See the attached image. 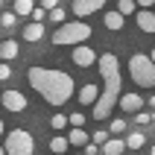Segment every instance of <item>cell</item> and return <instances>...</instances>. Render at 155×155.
I'll return each mask as SVG.
<instances>
[{
    "label": "cell",
    "instance_id": "obj_5",
    "mask_svg": "<svg viewBox=\"0 0 155 155\" xmlns=\"http://www.w3.org/2000/svg\"><path fill=\"white\" fill-rule=\"evenodd\" d=\"M3 147H6V155H35V140L26 129H12Z\"/></svg>",
    "mask_w": 155,
    "mask_h": 155
},
{
    "label": "cell",
    "instance_id": "obj_18",
    "mask_svg": "<svg viewBox=\"0 0 155 155\" xmlns=\"http://www.w3.org/2000/svg\"><path fill=\"white\" fill-rule=\"evenodd\" d=\"M68 149H70V140L64 138V135H56V138L50 140V152L53 155H64Z\"/></svg>",
    "mask_w": 155,
    "mask_h": 155
},
{
    "label": "cell",
    "instance_id": "obj_3",
    "mask_svg": "<svg viewBox=\"0 0 155 155\" xmlns=\"http://www.w3.org/2000/svg\"><path fill=\"white\" fill-rule=\"evenodd\" d=\"M91 35H94V29L88 24H82V21H64L53 32V44L56 47H76V44H85Z\"/></svg>",
    "mask_w": 155,
    "mask_h": 155
},
{
    "label": "cell",
    "instance_id": "obj_24",
    "mask_svg": "<svg viewBox=\"0 0 155 155\" xmlns=\"http://www.w3.org/2000/svg\"><path fill=\"white\" fill-rule=\"evenodd\" d=\"M135 123L138 126H149V123H155V117H152V111H138L135 114Z\"/></svg>",
    "mask_w": 155,
    "mask_h": 155
},
{
    "label": "cell",
    "instance_id": "obj_15",
    "mask_svg": "<svg viewBox=\"0 0 155 155\" xmlns=\"http://www.w3.org/2000/svg\"><path fill=\"white\" fill-rule=\"evenodd\" d=\"M123 18H126V15H120V12L114 9V12H105L103 24H105V29H111V32H120V29H123Z\"/></svg>",
    "mask_w": 155,
    "mask_h": 155
},
{
    "label": "cell",
    "instance_id": "obj_32",
    "mask_svg": "<svg viewBox=\"0 0 155 155\" xmlns=\"http://www.w3.org/2000/svg\"><path fill=\"white\" fill-rule=\"evenodd\" d=\"M138 6H140V9H152L155 0H138Z\"/></svg>",
    "mask_w": 155,
    "mask_h": 155
},
{
    "label": "cell",
    "instance_id": "obj_16",
    "mask_svg": "<svg viewBox=\"0 0 155 155\" xmlns=\"http://www.w3.org/2000/svg\"><path fill=\"white\" fill-rule=\"evenodd\" d=\"M126 149H129V147H126V140H105V143H103V155H123V152H126Z\"/></svg>",
    "mask_w": 155,
    "mask_h": 155
},
{
    "label": "cell",
    "instance_id": "obj_25",
    "mask_svg": "<svg viewBox=\"0 0 155 155\" xmlns=\"http://www.w3.org/2000/svg\"><path fill=\"white\" fill-rule=\"evenodd\" d=\"M123 132H126V120H123V117L111 120V135H123Z\"/></svg>",
    "mask_w": 155,
    "mask_h": 155
},
{
    "label": "cell",
    "instance_id": "obj_37",
    "mask_svg": "<svg viewBox=\"0 0 155 155\" xmlns=\"http://www.w3.org/2000/svg\"><path fill=\"white\" fill-rule=\"evenodd\" d=\"M149 155H155V147H152V149H149Z\"/></svg>",
    "mask_w": 155,
    "mask_h": 155
},
{
    "label": "cell",
    "instance_id": "obj_9",
    "mask_svg": "<svg viewBox=\"0 0 155 155\" xmlns=\"http://www.w3.org/2000/svg\"><path fill=\"white\" fill-rule=\"evenodd\" d=\"M79 105L85 108V105H91L94 108L97 105V100H100V85H94V82H88V85H82V91H79Z\"/></svg>",
    "mask_w": 155,
    "mask_h": 155
},
{
    "label": "cell",
    "instance_id": "obj_2",
    "mask_svg": "<svg viewBox=\"0 0 155 155\" xmlns=\"http://www.w3.org/2000/svg\"><path fill=\"white\" fill-rule=\"evenodd\" d=\"M97 70L103 76V88H100L97 105L91 108V117L94 120H105L114 111V105L120 103V94H123V79H120V61H117V56L114 53H103L97 59Z\"/></svg>",
    "mask_w": 155,
    "mask_h": 155
},
{
    "label": "cell",
    "instance_id": "obj_6",
    "mask_svg": "<svg viewBox=\"0 0 155 155\" xmlns=\"http://www.w3.org/2000/svg\"><path fill=\"white\" fill-rule=\"evenodd\" d=\"M0 105L6 108V111H26V97L21 94V91H15V88H9V91H3L0 94Z\"/></svg>",
    "mask_w": 155,
    "mask_h": 155
},
{
    "label": "cell",
    "instance_id": "obj_26",
    "mask_svg": "<svg viewBox=\"0 0 155 155\" xmlns=\"http://www.w3.org/2000/svg\"><path fill=\"white\" fill-rule=\"evenodd\" d=\"M68 117H70V126L82 129V123H85V114H82V111H73V114H68Z\"/></svg>",
    "mask_w": 155,
    "mask_h": 155
},
{
    "label": "cell",
    "instance_id": "obj_39",
    "mask_svg": "<svg viewBox=\"0 0 155 155\" xmlns=\"http://www.w3.org/2000/svg\"><path fill=\"white\" fill-rule=\"evenodd\" d=\"M0 3H3V0H0Z\"/></svg>",
    "mask_w": 155,
    "mask_h": 155
},
{
    "label": "cell",
    "instance_id": "obj_34",
    "mask_svg": "<svg viewBox=\"0 0 155 155\" xmlns=\"http://www.w3.org/2000/svg\"><path fill=\"white\" fill-rule=\"evenodd\" d=\"M3 132H6V126H3V120H0V135H3Z\"/></svg>",
    "mask_w": 155,
    "mask_h": 155
},
{
    "label": "cell",
    "instance_id": "obj_19",
    "mask_svg": "<svg viewBox=\"0 0 155 155\" xmlns=\"http://www.w3.org/2000/svg\"><path fill=\"white\" fill-rule=\"evenodd\" d=\"M35 9V0H15V15L24 18V15H32Z\"/></svg>",
    "mask_w": 155,
    "mask_h": 155
},
{
    "label": "cell",
    "instance_id": "obj_11",
    "mask_svg": "<svg viewBox=\"0 0 155 155\" xmlns=\"http://www.w3.org/2000/svg\"><path fill=\"white\" fill-rule=\"evenodd\" d=\"M135 21H138L140 32H155V12H152V9H138Z\"/></svg>",
    "mask_w": 155,
    "mask_h": 155
},
{
    "label": "cell",
    "instance_id": "obj_1",
    "mask_svg": "<svg viewBox=\"0 0 155 155\" xmlns=\"http://www.w3.org/2000/svg\"><path fill=\"white\" fill-rule=\"evenodd\" d=\"M26 79H29V85L35 88V94H41L44 103L56 105V108H61L70 97L76 94L73 76H70V73H64V70H53V68L32 64V68L26 70Z\"/></svg>",
    "mask_w": 155,
    "mask_h": 155
},
{
    "label": "cell",
    "instance_id": "obj_28",
    "mask_svg": "<svg viewBox=\"0 0 155 155\" xmlns=\"http://www.w3.org/2000/svg\"><path fill=\"white\" fill-rule=\"evenodd\" d=\"M12 76V68H9V61H0V82H6Z\"/></svg>",
    "mask_w": 155,
    "mask_h": 155
},
{
    "label": "cell",
    "instance_id": "obj_4",
    "mask_svg": "<svg viewBox=\"0 0 155 155\" xmlns=\"http://www.w3.org/2000/svg\"><path fill=\"white\" fill-rule=\"evenodd\" d=\"M129 76L138 88H155V61L147 53H135L129 59Z\"/></svg>",
    "mask_w": 155,
    "mask_h": 155
},
{
    "label": "cell",
    "instance_id": "obj_31",
    "mask_svg": "<svg viewBox=\"0 0 155 155\" xmlns=\"http://www.w3.org/2000/svg\"><path fill=\"white\" fill-rule=\"evenodd\" d=\"M41 6L50 12V9H56V6H59V0H41Z\"/></svg>",
    "mask_w": 155,
    "mask_h": 155
},
{
    "label": "cell",
    "instance_id": "obj_20",
    "mask_svg": "<svg viewBox=\"0 0 155 155\" xmlns=\"http://www.w3.org/2000/svg\"><path fill=\"white\" fill-rule=\"evenodd\" d=\"M50 126H53L56 132H61V129H68V126H70V117H68V114H61V111H56V114L50 117Z\"/></svg>",
    "mask_w": 155,
    "mask_h": 155
},
{
    "label": "cell",
    "instance_id": "obj_29",
    "mask_svg": "<svg viewBox=\"0 0 155 155\" xmlns=\"http://www.w3.org/2000/svg\"><path fill=\"white\" fill-rule=\"evenodd\" d=\"M44 18H47V9H32V21H35V24H44Z\"/></svg>",
    "mask_w": 155,
    "mask_h": 155
},
{
    "label": "cell",
    "instance_id": "obj_12",
    "mask_svg": "<svg viewBox=\"0 0 155 155\" xmlns=\"http://www.w3.org/2000/svg\"><path fill=\"white\" fill-rule=\"evenodd\" d=\"M68 140H70V147H82V149H85L88 143H91V135H88L85 129H76V126H70Z\"/></svg>",
    "mask_w": 155,
    "mask_h": 155
},
{
    "label": "cell",
    "instance_id": "obj_38",
    "mask_svg": "<svg viewBox=\"0 0 155 155\" xmlns=\"http://www.w3.org/2000/svg\"><path fill=\"white\" fill-rule=\"evenodd\" d=\"M73 155H85V152H73Z\"/></svg>",
    "mask_w": 155,
    "mask_h": 155
},
{
    "label": "cell",
    "instance_id": "obj_35",
    "mask_svg": "<svg viewBox=\"0 0 155 155\" xmlns=\"http://www.w3.org/2000/svg\"><path fill=\"white\" fill-rule=\"evenodd\" d=\"M149 59H152V61H155V47H152V53H149Z\"/></svg>",
    "mask_w": 155,
    "mask_h": 155
},
{
    "label": "cell",
    "instance_id": "obj_36",
    "mask_svg": "<svg viewBox=\"0 0 155 155\" xmlns=\"http://www.w3.org/2000/svg\"><path fill=\"white\" fill-rule=\"evenodd\" d=\"M0 155H6V147H0Z\"/></svg>",
    "mask_w": 155,
    "mask_h": 155
},
{
    "label": "cell",
    "instance_id": "obj_21",
    "mask_svg": "<svg viewBox=\"0 0 155 155\" xmlns=\"http://www.w3.org/2000/svg\"><path fill=\"white\" fill-rule=\"evenodd\" d=\"M117 12L120 15H138V0H117Z\"/></svg>",
    "mask_w": 155,
    "mask_h": 155
},
{
    "label": "cell",
    "instance_id": "obj_23",
    "mask_svg": "<svg viewBox=\"0 0 155 155\" xmlns=\"http://www.w3.org/2000/svg\"><path fill=\"white\" fill-rule=\"evenodd\" d=\"M47 18H50L53 24H64V18H68V15H64V9H61V6H56V9L47 12Z\"/></svg>",
    "mask_w": 155,
    "mask_h": 155
},
{
    "label": "cell",
    "instance_id": "obj_33",
    "mask_svg": "<svg viewBox=\"0 0 155 155\" xmlns=\"http://www.w3.org/2000/svg\"><path fill=\"white\" fill-rule=\"evenodd\" d=\"M149 108H155V97H149Z\"/></svg>",
    "mask_w": 155,
    "mask_h": 155
},
{
    "label": "cell",
    "instance_id": "obj_30",
    "mask_svg": "<svg viewBox=\"0 0 155 155\" xmlns=\"http://www.w3.org/2000/svg\"><path fill=\"white\" fill-rule=\"evenodd\" d=\"M100 152H103V147H100V143H94V140L85 147V155H100Z\"/></svg>",
    "mask_w": 155,
    "mask_h": 155
},
{
    "label": "cell",
    "instance_id": "obj_14",
    "mask_svg": "<svg viewBox=\"0 0 155 155\" xmlns=\"http://www.w3.org/2000/svg\"><path fill=\"white\" fill-rule=\"evenodd\" d=\"M44 38V24H26L24 26V41H29V44H35V41H41Z\"/></svg>",
    "mask_w": 155,
    "mask_h": 155
},
{
    "label": "cell",
    "instance_id": "obj_10",
    "mask_svg": "<svg viewBox=\"0 0 155 155\" xmlns=\"http://www.w3.org/2000/svg\"><path fill=\"white\" fill-rule=\"evenodd\" d=\"M126 114H138L143 108V97L140 94H120V103H117Z\"/></svg>",
    "mask_w": 155,
    "mask_h": 155
},
{
    "label": "cell",
    "instance_id": "obj_13",
    "mask_svg": "<svg viewBox=\"0 0 155 155\" xmlns=\"http://www.w3.org/2000/svg\"><path fill=\"white\" fill-rule=\"evenodd\" d=\"M18 50H21V47H18L15 38H6V41H0V61H12V59L18 56Z\"/></svg>",
    "mask_w": 155,
    "mask_h": 155
},
{
    "label": "cell",
    "instance_id": "obj_17",
    "mask_svg": "<svg viewBox=\"0 0 155 155\" xmlns=\"http://www.w3.org/2000/svg\"><path fill=\"white\" fill-rule=\"evenodd\" d=\"M123 140H126V147H129V149H143V143H147V135L135 129V132H129Z\"/></svg>",
    "mask_w": 155,
    "mask_h": 155
},
{
    "label": "cell",
    "instance_id": "obj_8",
    "mask_svg": "<svg viewBox=\"0 0 155 155\" xmlns=\"http://www.w3.org/2000/svg\"><path fill=\"white\" fill-rule=\"evenodd\" d=\"M105 6V0H73V15L82 21V18H88V15H94V12H100V9Z\"/></svg>",
    "mask_w": 155,
    "mask_h": 155
},
{
    "label": "cell",
    "instance_id": "obj_7",
    "mask_svg": "<svg viewBox=\"0 0 155 155\" xmlns=\"http://www.w3.org/2000/svg\"><path fill=\"white\" fill-rule=\"evenodd\" d=\"M70 59H73V64H76V68H94L100 56H97V53L91 50V47H85V44H76V47H73V56H70Z\"/></svg>",
    "mask_w": 155,
    "mask_h": 155
},
{
    "label": "cell",
    "instance_id": "obj_22",
    "mask_svg": "<svg viewBox=\"0 0 155 155\" xmlns=\"http://www.w3.org/2000/svg\"><path fill=\"white\" fill-rule=\"evenodd\" d=\"M15 24H18V15H15V12H3V15H0V26H3V29H12Z\"/></svg>",
    "mask_w": 155,
    "mask_h": 155
},
{
    "label": "cell",
    "instance_id": "obj_27",
    "mask_svg": "<svg viewBox=\"0 0 155 155\" xmlns=\"http://www.w3.org/2000/svg\"><path fill=\"white\" fill-rule=\"evenodd\" d=\"M91 140H94V143H100V147H103L105 140H111V138H108V132H103V129H100V132H94V135H91Z\"/></svg>",
    "mask_w": 155,
    "mask_h": 155
}]
</instances>
